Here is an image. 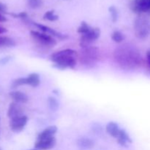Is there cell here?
<instances>
[{
  "mask_svg": "<svg viewBox=\"0 0 150 150\" xmlns=\"http://www.w3.org/2000/svg\"><path fill=\"white\" fill-rule=\"evenodd\" d=\"M114 59L116 63L125 70H136L142 64L140 51L130 44H124L117 47L114 51Z\"/></svg>",
  "mask_w": 150,
  "mask_h": 150,
  "instance_id": "1",
  "label": "cell"
},
{
  "mask_svg": "<svg viewBox=\"0 0 150 150\" xmlns=\"http://www.w3.org/2000/svg\"><path fill=\"white\" fill-rule=\"evenodd\" d=\"M77 57L78 53L75 50L67 48L52 54L50 56V60L54 63V67L57 69H74L76 66Z\"/></svg>",
  "mask_w": 150,
  "mask_h": 150,
  "instance_id": "2",
  "label": "cell"
},
{
  "mask_svg": "<svg viewBox=\"0 0 150 150\" xmlns=\"http://www.w3.org/2000/svg\"><path fill=\"white\" fill-rule=\"evenodd\" d=\"M100 59V50L97 47L88 46L81 48L79 55L81 63L86 66H92Z\"/></svg>",
  "mask_w": 150,
  "mask_h": 150,
  "instance_id": "3",
  "label": "cell"
},
{
  "mask_svg": "<svg viewBox=\"0 0 150 150\" xmlns=\"http://www.w3.org/2000/svg\"><path fill=\"white\" fill-rule=\"evenodd\" d=\"M134 33L139 39H146L150 36V18L141 16L136 18L133 25Z\"/></svg>",
  "mask_w": 150,
  "mask_h": 150,
  "instance_id": "4",
  "label": "cell"
},
{
  "mask_svg": "<svg viewBox=\"0 0 150 150\" xmlns=\"http://www.w3.org/2000/svg\"><path fill=\"white\" fill-rule=\"evenodd\" d=\"M30 35L34 40L36 41L38 44L45 47H54L57 44V41L54 39V37L45 34L44 32H40L38 31L32 30L30 32Z\"/></svg>",
  "mask_w": 150,
  "mask_h": 150,
  "instance_id": "5",
  "label": "cell"
},
{
  "mask_svg": "<svg viewBox=\"0 0 150 150\" xmlns=\"http://www.w3.org/2000/svg\"><path fill=\"white\" fill-rule=\"evenodd\" d=\"M100 36V30L99 28H92L87 33L81 35L80 38L81 48L91 46L92 43L97 40Z\"/></svg>",
  "mask_w": 150,
  "mask_h": 150,
  "instance_id": "6",
  "label": "cell"
},
{
  "mask_svg": "<svg viewBox=\"0 0 150 150\" xmlns=\"http://www.w3.org/2000/svg\"><path fill=\"white\" fill-rule=\"evenodd\" d=\"M27 122L28 117L25 115H22L21 117L10 120V127L12 131L14 133H20L26 125Z\"/></svg>",
  "mask_w": 150,
  "mask_h": 150,
  "instance_id": "7",
  "label": "cell"
},
{
  "mask_svg": "<svg viewBox=\"0 0 150 150\" xmlns=\"http://www.w3.org/2000/svg\"><path fill=\"white\" fill-rule=\"evenodd\" d=\"M132 10L136 13H150V0H134Z\"/></svg>",
  "mask_w": 150,
  "mask_h": 150,
  "instance_id": "8",
  "label": "cell"
},
{
  "mask_svg": "<svg viewBox=\"0 0 150 150\" xmlns=\"http://www.w3.org/2000/svg\"><path fill=\"white\" fill-rule=\"evenodd\" d=\"M32 24L34 26H36L37 28L40 29V31H42V32L45 34H48V35H51L52 37H56V38H59L60 40H65L67 38H68V36L67 35H64V34L60 33V32H57V31L54 30L52 28L49 27V26H45V25H42L41 23H36V22H32Z\"/></svg>",
  "mask_w": 150,
  "mask_h": 150,
  "instance_id": "9",
  "label": "cell"
},
{
  "mask_svg": "<svg viewBox=\"0 0 150 150\" xmlns=\"http://www.w3.org/2000/svg\"><path fill=\"white\" fill-rule=\"evenodd\" d=\"M56 138L51 137L43 140H38L35 144V147L40 150L51 149L56 145Z\"/></svg>",
  "mask_w": 150,
  "mask_h": 150,
  "instance_id": "10",
  "label": "cell"
},
{
  "mask_svg": "<svg viewBox=\"0 0 150 150\" xmlns=\"http://www.w3.org/2000/svg\"><path fill=\"white\" fill-rule=\"evenodd\" d=\"M23 108L19 105V103L16 102H13L9 105L8 110H7V117L12 120V119L16 118V117H21L23 114Z\"/></svg>",
  "mask_w": 150,
  "mask_h": 150,
  "instance_id": "11",
  "label": "cell"
},
{
  "mask_svg": "<svg viewBox=\"0 0 150 150\" xmlns=\"http://www.w3.org/2000/svg\"><path fill=\"white\" fill-rule=\"evenodd\" d=\"M10 98L13 100V101L18 103H26L29 100V98L27 95L21 91H13L9 93Z\"/></svg>",
  "mask_w": 150,
  "mask_h": 150,
  "instance_id": "12",
  "label": "cell"
},
{
  "mask_svg": "<svg viewBox=\"0 0 150 150\" xmlns=\"http://www.w3.org/2000/svg\"><path fill=\"white\" fill-rule=\"evenodd\" d=\"M57 132V127L55 125H51L44 129L41 133H39L38 136V140H43V139H49L54 137V135Z\"/></svg>",
  "mask_w": 150,
  "mask_h": 150,
  "instance_id": "13",
  "label": "cell"
},
{
  "mask_svg": "<svg viewBox=\"0 0 150 150\" xmlns=\"http://www.w3.org/2000/svg\"><path fill=\"white\" fill-rule=\"evenodd\" d=\"M117 139V142L123 146H126L127 144L132 143V139L125 130H120Z\"/></svg>",
  "mask_w": 150,
  "mask_h": 150,
  "instance_id": "14",
  "label": "cell"
},
{
  "mask_svg": "<svg viewBox=\"0 0 150 150\" xmlns=\"http://www.w3.org/2000/svg\"><path fill=\"white\" fill-rule=\"evenodd\" d=\"M105 130H106V132L110 136H111L114 138H116V139L117 138L119 133L120 131L119 125L117 123L114 122H108L107 124L106 127H105Z\"/></svg>",
  "mask_w": 150,
  "mask_h": 150,
  "instance_id": "15",
  "label": "cell"
},
{
  "mask_svg": "<svg viewBox=\"0 0 150 150\" xmlns=\"http://www.w3.org/2000/svg\"><path fill=\"white\" fill-rule=\"evenodd\" d=\"M26 78V82L27 85L32 86V87H37L40 83V76L38 73H31Z\"/></svg>",
  "mask_w": 150,
  "mask_h": 150,
  "instance_id": "16",
  "label": "cell"
},
{
  "mask_svg": "<svg viewBox=\"0 0 150 150\" xmlns=\"http://www.w3.org/2000/svg\"><path fill=\"white\" fill-rule=\"evenodd\" d=\"M77 144L81 149H92L94 146V142L91 139H87V138H81L78 140Z\"/></svg>",
  "mask_w": 150,
  "mask_h": 150,
  "instance_id": "17",
  "label": "cell"
},
{
  "mask_svg": "<svg viewBox=\"0 0 150 150\" xmlns=\"http://www.w3.org/2000/svg\"><path fill=\"white\" fill-rule=\"evenodd\" d=\"M16 45L14 40L9 37L0 36V48L1 47H13Z\"/></svg>",
  "mask_w": 150,
  "mask_h": 150,
  "instance_id": "18",
  "label": "cell"
},
{
  "mask_svg": "<svg viewBox=\"0 0 150 150\" xmlns=\"http://www.w3.org/2000/svg\"><path fill=\"white\" fill-rule=\"evenodd\" d=\"M111 39L114 42H117V43H121L125 39V35L122 32H121L120 31L116 30L111 35Z\"/></svg>",
  "mask_w": 150,
  "mask_h": 150,
  "instance_id": "19",
  "label": "cell"
},
{
  "mask_svg": "<svg viewBox=\"0 0 150 150\" xmlns=\"http://www.w3.org/2000/svg\"><path fill=\"white\" fill-rule=\"evenodd\" d=\"M91 29H92V27L87 23H86L85 21H82L79 27L78 28L77 32L78 33L81 34V35H83V34L87 33Z\"/></svg>",
  "mask_w": 150,
  "mask_h": 150,
  "instance_id": "20",
  "label": "cell"
},
{
  "mask_svg": "<svg viewBox=\"0 0 150 150\" xmlns=\"http://www.w3.org/2000/svg\"><path fill=\"white\" fill-rule=\"evenodd\" d=\"M48 106H49L50 109L53 111H57L59 108V103L57 100V99L53 97H49L48 99Z\"/></svg>",
  "mask_w": 150,
  "mask_h": 150,
  "instance_id": "21",
  "label": "cell"
},
{
  "mask_svg": "<svg viewBox=\"0 0 150 150\" xmlns=\"http://www.w3.org/2000/svg\"><path fill=\"white\" fill-rule=\"evenodd\" d=\"M43 18L50 21H55L59 19V16L54 13V10H49L44 14Z\"/></svg>",
  "mask_w": 150,
  "mask_h": 150,
  "instance_id": "22",
  "label": "cell"
},
{
  "mask_svg": "<svg viewBox=\"0 0 150 150\" xmlns=\"http://www.w3.org/2000/svg\"><path fill=\"white\" fill-rule=\"evenodd\" d=\"M23 85H27V82H26V78H19V79H15L13 82H12L11 87L13 89L17 88L20 86H23Z\"/></svg>",
  "mask_w": 150,
  "mask_h": 150,
  "instance_id": "23",
  "label": "cell"
},
{
  "mask_svg": "<svg viewBox=\"0 0 150 150\" xmlns=\"http://www.w3.org/2000/svg\"><path fill=\"white\" fill-rule=\"evenodd\" d=\"M28 6L32 9H38L42 5V0H26Z\"/></svg>",
  "mask_w": 150,
  "mask_h": 150,
  "instance_id": "24",
  "label": "cell"
},
{
  "mask_svg": "<svg viewBox=\"0 0 150 150\" xmlns=\"http://www.w3.org/2000/svg\"><path fill=\"white\" fill-rule=\"evenodd\" d=\"M108 10H109L110 14H111L112 21L114 22V23L117 22V20H118V16H119L118 10H117V9L114 6H111V7H109V9H108Z\"/></svg>",
  "mask_w": 150,
  "mask_h": 150,
  "instance_id": "25",
  "label": "cell"
},
{
  "mask_svg": "<svg viewBox=\"0 0 150 150\" xmlns=\"http://www.w3.org/2000/svg\"><path fill=\"white\" fill-rule=\"evenodd\" d=\"M11 57H3V58L0 59V65H4V64H6L10 60Z\"/></svg>",
  "mask_w": 150,
  "mask_h": 150,
  "instance_id": "26",
  "label": "cell"
},
{
  "mask_svg": "<svg viewBox=\"0 0 150 150\" xmlns=\"http://www.w3.org/2000/svg\"><path fill=\"white\" fill-rule=\"evenodd\" d=\"M6 12H7V6L4 3L0 1V13H5Z\"/></svg>",
  "mask_w": 150,
  "mask_h": 150,
  "instance_id": "27",
  "label": "cell"
},
{
  "mask_svg": "<svg viewBox=\"0 0 150 150\" xmlns=\"http://www.w3.org/2000/svg\"><path fill=\"white\" fill-rule=\"evenodd\" d=\"M146 60H147L148 64L150 67V48H149L146 51Z\"/></svg>",
  "mask_w": 150,
  "mask_h": 150,
  "instance_id": "28",
  "label": "cell"
},
{
  "mask_svg": "<svg viewBox=\"0 0 150 150\" xmlns=\"http://www.w3.org/2000/svg\"><path fill=\"white\" fill-rule=\"evenodd\" d=\"M7 32V29H5V28L3 27V26H0V34L6 33V32Z\"/></svg>",
  "mask_w": 150,
  "mask_h": 150,
  "instance_id": "29",
  "label": "cell"
},
{
  "mask_svg": "<svg viewBox=\"0 0 150 150\" xmlns=\"http://www.w3.org/2000/svg\"><path fill=\"white\" fill-rule=\"evenodd\" d=\"M5 21H7V18H6L2 14L0 13V22H5Z\"/></svg>",
  "mask_w": 150,
  "mask_h": 150,
  "instance_id": "30",
  "label": "cell"
},
{
  "mask_svg": "<svg viewBox=\"0 0 150 150\" xmlns=\"http://www.w3.org/2000/svg\"><path fill=\"white\" fill-rule=\"evenodd\" d=\"M29 150H40V149H36V148H35V149H29Z\"/></svg>",
  "mask_w": 150,
  "mask_h": 150,
  "instance_id": "31",
  "label": "cell"
},
{
  "mask_svg": "<svg viewBox=\"0 0 150 150\" xmlns=\"http://www.w3.org/2000/svg\"><path fill=\"white\" fill-rule=\"evenodd\" d=\"M0 150H1V148H0Z\"/></svg>",
  "mask_w": 150,
  "mask_h": 150,
  "instance_id": "32",
  "label": "cell"
}]
</instances>
